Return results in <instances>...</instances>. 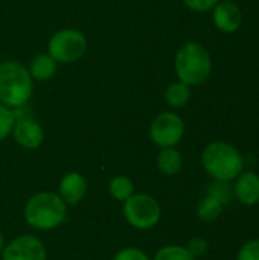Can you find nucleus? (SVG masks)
<instances>
[{
    "label": "nucleus",
    "mask_w": 259,
    "mask_h": 260,
    "mask_svg": "<svg viewBox=\"0 0 259 260\" xmlns=\"http://www.w3.org/2000/svg\"><path fill=\"white\" fill-rule=\"evenodd\" d=\"M220 0H183V3L195 12H206L214 9V6L218 3Z\"/></svg>",
    "instance_id": "nucleus-24"
},
{
    "label": "nucleus",
    "mask_w": 259,
    "mask_h": 260,
    "mask_svg": "<svg viewBox=\"0 0 259 260\" xmlns=\"http://www.w3.org/2000/svg\"><path fill=\"white\" fill-rule=\"evenodd\" d=\"M203 169L218 181H234L244 171V160L240 151L223 140L211 142L202 154Z\"/></svg>",
    "instance_id": "nucleus-1"
},
{
    "label": "nucleus",
    "mask_w": 259,
    "mask_h": 260,
    "mask_svg": "<svg viewBox=\"0 0 259 260\" xmlns=\"http://www.w3.org/2000/svg\"><path fill=\"white\" fill-rule=\"evenodd\" d=\"M185 134V122L183 119L172 113V111H165L156 116V119L151 122L150 126V136L151 140L163 148H174L180 140L183 139Z\"/></svg>",
    "instance_id": "nucleus-7"
},
{
    "label": "nucleus",
    "mask_w": 259,
    "mask_h": 260,
    "mask_svg": "<svg viewBox=\"0 0 259 260\" xmlns=\"http://www.w3.org/2000/svg\"><path fill=\"white\" fill-rule=\"evenodd\" d=\"M47 50L56 62L70 64L85 55L87 38L79 30L61 29L50 37Z\"/></svg>",
    "instance_id": "nucleus-6"
},
{
    "label": "nucleus",
    "mask_w": 259,
    "mask_h": 260,
    "mask_svg": "<svg viewBox=\"0 0 259 260\" xmlns=\"http://www.w3.org/2000/svg\"><path fill=\"white\" fill-rule=\"evenodd\" d=\"M223 210H224V206L217 198L208 193L198 201L195 213H197V218L203 222H215L221 216Z\"/></svg>",
    "instance_id": "nucleus-14"
},
{
    "label": "nucleus",
    "mask_w": 259,
    "mask_h": 260,
    "mask_svg": "<svg viewBox=\"0 0 259 260\" xmlns=\"http://www.w3.org/2000/svg\"><path fill=\"white\" fill-rule=\"evenodd\" d=\"M191 99V88L182 81L172 82L165 90V101L171 108H183Z\"/></svg>",
    "instance_id": "nucleus-15"
},
{
    "label": "nucleus",
    "mask_w": 259,
    "mask_h": 260,
    "mask_svg": "<svg viewBox=\"0 0 259 260\" xmlns=\"http://www.w3.org/2000/svg\"><path fill=\"white\" fill-rule=\"evenodd\" d=\"M182 166L183 158L176 148H163L157 155V169L166 177L177 175L182 171Z\"/></svg>",
    "instance_id": "nucleus-13"
},
{
    "label": "nucleus",
    "mask_w": 259,
    "mask_h": 260,
    "mask_svg": "<svg viewBox=\"0 0 259 260\" xmlns=\"http://www.w3.org/2000/svg\"><path fill=\"white\" fill-rule=\"evenodd\" d=\"M186 248H188V251L191 253V256H192L194 259H197V257L205 256V254L209 251V242H208V239H205V238H202V236H195V238H192V239L188 242Z\"/></svg>",
    "instance_id": "nucleus-22"
},
{
    "label": "nucleus",
    "mask_w": 259,
    "mask_h": 260,
    "mask_svg": "<svg viewBox=\"0 0 259 260\" xmlns=\"http://www.w3.org/2000/svg\"><path fill=\"white\" fill-rule=\"evenodd\" d=\"M47 253L43 242L32 236L23 235L9 242L2 250V260H46Z\"/></svg>",
    "instance_id": "nucleus-8"
},
{
    "label": "nucleus",
    "mask_w": 259,
    "mask_h": 260,
    "mask_svg": "<svg viewBox=\"0 0 259 260\" xmlns=\"http://www.w3.org/2000/svg\"><path fill=\"white\" fill-rule=\"evenodd\" d=\"M151 260H195L186 247L183 245H166L162 247Z\"/></svg>",
    "instance_id": "nucleus-19"
},
{
    "label": "nucleus",
    "mask_w": 259,
    "mask_h": 260,
    "mask_svg": "<svg viewBox=\"0 0 259 260\" xmlns=\"http://www.w3.org/2000/svg\"><path fill=\"white\" fill-rule=\"evenodd\" d=\"M235 198L247 207L259 204V174L255 171H243L234 180Z\"/></svg>",
    "instance_id": "nucleus-10"
},
{
    "label": "nucleus",
    "mask_w": 259,
    "mask_h": 260,
    "mask_svg": "<svg viewBox=\"0 0 259 260\" xmlns=\"http://www.w3.org/2000/svg\"><path fill=\"white\" fill-rule=\"evenodd\" d=\"M108 193L116 200V201H125L134 193V184L128 177L124 175H116L110 180L108 183Z\"/></svg>",
    "instance_id": "nucleus-17"
},
{
    "label": "nucleus",
    "mask_w": 259,
    "mask_h": 260,
    "mask_svg": "<svg viewBox=\"0 0 259 260\" xmlns=\"http://www.w3.org/2000/svg\"><path fill=\"white\" fill-rule=\"evenodd\" d=\"M14 123H15L14 111L9 107L0 104V142L5 140L12 133Z\"/></svg>",
    "instance_id": "nucleus-20"
},
{
    "label": "nucleus",
    "mask_w": 259,
    "mask_h": 260,
    "mask_svg": "<svg viewBox=\"0 0 259 260\" xmlns=\"http://www.w3.org/2000/svg\"><path fill=\"white\" fill-rule=\"evenodd\" d=\"M11 134H14L15 142L24 149H37L44 140L43 128L32 117H23L15 120Z\"/></svg>",
    "instance_id": "nucleus-11"
},
{
    "label": "nucleus",
    "mask_w": 259,
    "mask_h": 260,
    "mask_svg": "<svg viewBox=\"0 0 259 260\" xmlns=\"http://www.w3.org/2000/svg\"><path fill=\"white\" fill-rule=\"evenodd\" d=\"M124 218L137 230H150L156 227L162 218L159 201L148 193H133L124 201Z\"/></svg>",
    "instance_id": "nucleus-5"
},
{
    "label": "nucleus",
    "mask_w": 259,
    "mask_h": 260,
    "mask_svg": "<svg viewBox=\"0 0 259 260\" xmlns=\"http://www.w3.org/2000/svg\"><path fill=\"white\" fill-rule=\"evenodd\" d=\"M32 94V76L18 61L0 64V104L9 108L23 107Z\"/></svg>",
    "instance_id": "nucleus-4"
},
{
    "label": "nucleus",
    "mask_w": 259,
    "mask_h": 260,
    "mask_svg": "<svg viewBox=\"0 0 259 260\" xmlns=\"http://www.w3.org/2000/svg\"><path fill=\"white\" fill-rule=\"evenodd\" d=\"M113 260H151L150 256L140 250V248H136V247H127V248H122L119 250Z\"/></svg>",
    "instance_id": "nucleus-23"
},
{
    "label": "nucleus",
    "mask_w": 259,
    "mask_h": 260,
    "mask_svg": "<svg viewBox=\"0 0 259 260\" xmlns=\"http://www.w3.org/2000/svg\"><path fill=\"white\" fill-rule=\"evenodd\" d=\"M3 247H5V239H3V235H2V232H0V251L3 250Z\"/></svg>",
    "instance_id": "nucleus-25"
},
{
    "label": "nucleus",
    "mask_w": 259,
    "mask_h": 260,
    "mask_svg": "<svg viewBox=\"0 0 259 260\" xmlns=\"http://www.w3.org/2000/svg\"><path fill=\"white\" fill-rule=\"evenodd\" d=\"M87 193V181L78 172L66 174L60 181V197L67 206H76Z\"/></svg>",
    "instance_id": "nucleus-12"
},
{
    "label": "nucleus",
    "mask_w": 259,
    "mask_h": 260,
    "mask_svg": "<svg viewBox=\"0 0 259 260\" xmlns=\"http://www.w3.org/2000/svg\"><path fill=\"white\" fill-rule=\"evenodd\" d=\"M176 73L179 81L186 85H202L208 81L212 72L211 55L205 46L191 41L182 46L176 55Z\"/></svg>",
    "instance_id": "nucleus-3"
},
{
    "label": "nucleus",
    "mask_w": 259,
    "mask_h": 260,
    "mask_svg": "<svg viewBox=\"0 0 259 260\" xmlns=\"http://www.w3.org/2000/svg\"><path fill=\"white\" fill-rule=\"evenodd\" d=\"M237 260H259V239H250L241 245Z\"/></svg>",
    "instance_id": "nucleus-21"
},
{
    "label": "nucleus",
    "mask_w": 259,
    "mask_h": 260,
    "mask_svg": "<svg viewBox=\"0 0 259 260\" xmlns=\"http://www.w3.org/2000/svg\"><path fill=\"white\" fill-rule=\"evenodd\" d=\"M56 72V61L50 55H38L31 62V76L37 81H46Z\"/></svg>",
    "instance_id": "nucleus-16"
},
{
    "label": "nucleus",
    "mask_w": 259,
    "mask_h": 260,
    "mask_svg": "<svg viewBox=\"0 0 259 260\" xmlns=\"http://www.w3.org/2000/svg\"><path fill=\"white\" fill-rule=\"evenodd\" d=\"M208 193L212 195L214 198H217L224 207L227 204H231L232 200L235 198V195H234V186H231V181H218V180H214V183L209 186Z\"/></svg>",
    "instance_id": "nucleus-18"
},
{
    "label": "nucleus",
    "mask_w": 259,
    "mask_h": 260,
    "mask_svg": "<svg viewBox=\"0 0 259 260\" xmlns=\"http://www.w3.org/2000/svg\"><path fill=\"white\" fill-rule=\"evenodd\" d=\"M67 204L53 192H40L31 197L24 206V219L35 230H53L64 222Z\"/></svg>",
    "instance_id": "nucleus-2"
},
{
    "label": "nucleus",
    "mask_w": 259,
    "mask_h": 260,
    "mask_svg": "<svg viewBox=\"0 0 259 260\" xmlns=\"http://www.w3.org/2000/svg\"><path fill=\"white\" fill-rule=\"evenodd\" d=\"M214 24L217 29L226 34H232L240 29L243 21V14L240 6L232 0H220L214 6Z\"/></svg>",
    "instance_id": "nucleus-9"
}]
</instances>
